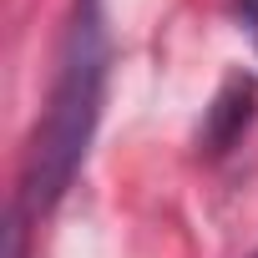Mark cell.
Listing matches in <instances>:
<instances>
[{"label":"cell","instance_id":"7a4b0ae2","mask_svg":"<svg viewBox=\"0 0 258 258\" xmlns=\"http://www.w3.org/2000/svg\"><path fill=\"white\" fill-rule=\"evenodd\" d=\"M248 16H253V21H258V0H248Z\"/></svg>","mask_w":258,"mask_h":258},{"label":"cell","instance_id":"3957f363","mask_svg":"<svg viewBox=\"0 0 258 258\" xmlns=\"http://www.w3.org/2000/svg\"><path fill=\"white\" fill-rule=\"evenodd\" d=\"M253 258H258V253H253Z\"/></svg>","mask_w":258,"mask_h":258},{"label":"cell","instance_id":"6da1fadb","mask_svg":"<svg viewBox=\"0 0 258 258\" xmlns=\"http://www.w3.org/2000/svg\"><path fill=\"white\" fill-rule=\"evenodd\" d=\"M101 76H106V31L96 16V0L76 11V26L66 36L61 51V71L51 81V101L46 116L36 126V142H31V172H26V198L36 208L56 203L91 142V126H96V106H101Z\"/></svg>","mask_w":258,"mask_h":258}]
</instances>
